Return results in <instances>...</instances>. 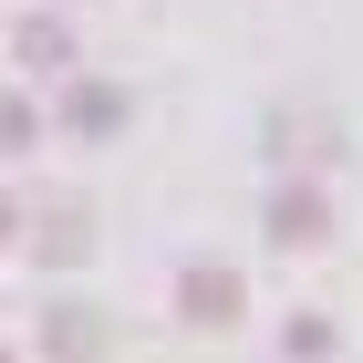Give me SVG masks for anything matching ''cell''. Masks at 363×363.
Returning <instances> with one entry per match:
<instances>
[{
    "instance_id": "7a4b0ae2",
    "label": "cell",
    "mask_w": 363,
    "mask_h": 363,
    "mask_svg": "<svg viewBox=\"0 0 363 363\" xmlns=\"http://www.w3.org/2000/svg\"><path fill=\"white\" fill-rule=\"evenodd\" d=\"M21 250L52 259V270H73V259L94 250V208H84V197H42V208L21 218Z\"/></svg>"
},
{
    "instance_id": "6da1fadb",
    "label": "cell",
    "mask_w": 363,
    "mask_h": 363,
    "mask_svg": "<svg viewBox=\"0 0 363 363\" xmlns=\"http://www.w3.org/2000/svg\"><path fill=\"white\" fill-rule=\"evenodd\" d=\"M239 311H250V280H239V270H218V259L177 270V322H187V333H228Z\"/></svg>"
},
{
    "instance_id": "3957f363",
    "label": "cell",
    "mask_w": 363,
    "mask_h": 363,
    "mask_svg": "<svg viewBox=\"0 0 363 363\" xmlns=\"http://www.w3.org/2000/svg\"><path fill=\"white\" fill-rule=\"evenodd\" d=\"M322 239H333L322 187H311V177H280L270 187V250H322Z\"/></svg>"
},
{
    "instance_id": "30bf717a",
    "label": "cell",
    "mask_w": 363,
    "mask_h": 363,
    "mask_svg": "<svg viewBox=\"0 0 363 363\" xmlns=\"http://www.w3.org/2000/svg\"><path fill=\"white\" fill-rule=\"evenodd\" d=\"M0 363H11V353H0Z\"/></svg>"
},
{
    "instance_id": "52a82bcc",
    "label": "cell",
    "mask_w": 363,
    "mask_h": 363,
    "mask_svg": "<svg viewBox=\"0 0 363 363\" xmlns=\"http://www.w3.org/2000/svg\"><path fill=\"white\" fill-rule=\"evenodd\" d=\"M280 353L322 363V353H333V322H322V311H291V322H280Z\"/></svg>"
},
{
    "instance_id": "5b68a950",
    "label": "cell",
    "mask_w": 363,
    "mask_h": 363,
    "mask_svg": "<svg viewBox=\"0 0 363 363\" xmlns=\"http://www.w3.org/2000/svg\"><path fill=\"white\" fill-rule=\"evenodd\" d=\"M11 52H21V73H31V84H73V31H62L52 11H31V21L11 31Z\"/></svg>"
},
{
    "instance_id": "277c9868",
    "label": "cell",
    "mask_w": 363,
    "mask_h": 363,
    "mask_svg": "<svg viewBox=\"0 0 363 363\" xmlns=\"http://www.w3.org/2000/svg\"><path fill=\"white\" fill-rule=\"evenodd\" d=\"M31 342H42L52 363H94V353H104V311H94V301H52Z\"/></svg>"
},
{
    "instance_id": "ba28073f",
    "label": "cell",
    "mask_w": 363,
    "mask_h": 363,
    "mask_svg": "<svg viewBox=\"0 0 363 363\" xmlns=\"http://www.w3.org/2000/svg\"><path fill=\"white\" fill-rule=\"evenodd\" d=\"M31 135H42V125H31V104L11 94V104H0V156H31Z\"/></svg>"
},
{
    "instance_id": "8992f818",
    "label": "cell",
    "mask_w": 363,
    "mask_h": 363,
    "mask_svg": "<svg viewBox=\"0 0 363 363\" xmlns=\"http://www.w3.org/2000/svg\"><path fill=\"white\" fill-rule=\"evenodd\" d=\"M62 125H73L84 145H104L114 125H125V94H114V84H94V73H73V84H62Z\"/></svg>"
},
{
    "instance_id": "9c48e42d",
    "label": "cell",
    "mask_w": 363,
    "mask_h": 363,
    "mask_svg": "<svg viewBox=\"0 0 363 363\" xmlns=\"http://www.w3.org/2000/svg\"><path fill=\"white\" fill-rule=\"evenodd\" d=\"M11 228H21V208H11V197H0V239H11Z\"/></svg>"
}]
</instances>
